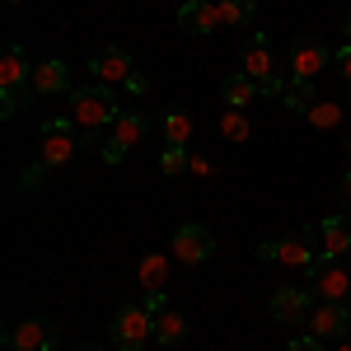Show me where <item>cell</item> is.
<instances>
[{
    "label": "cell",
    "mask_w": 351,
    "mask_h": 351,
    "mask_svg": "<svg viewBox=\"0 0 351 351\" xmlns=\"http://www.w3.org/2000/svg\"><path fill=\"white\" fill-rule=\"evenodd\" d=\"M66 117L75 122L80 132V145H104L99 136L108 132L112 122L122 117V104H117V89L112 84H84V89H71L66 94Z\"/></svg>",
    "instance_id": "1"
},
{
    "label": "cell",
    "mask_w": 351,
    "mask_h": 351,
    "mask_svg": "<svg viewBox=\"0 0 351 351\" xmlns=\"http://www.w3.org/2000/svg\"><path fill=\"white\" fill-rule=\"evenodd\" d=\"M258 258H263V263H286V267H295V271H309L324 258V248H319V225H304V230L286 234V239L258 243Z\"/></svg>",
    "instance_id": "2"
},
{
    "label": "cell",
    "mask_w": 351,
    "mask_h": 351,
    "mask_svg": "<svg viewBox=\"0 0 351 351\" xmlns=\"http://www.w3.org/2000/svg\"><path fill=\"white\" fill-rule=\"evenodd\" d=\"M150 337H155L150 304H145V300H127V304H117V314H112V347H117V351H141Z\"/></svg>",
    "instance_id": "3"
},
{
    "label": "cell",
    "mask_w": 351,
    "mask_h": 351,
    "mask_svg": "<svg viewBox=\"0 0 351 351\" xmlns=\"http://www.w3.org/2000/svg\"><path fill=\"white\" fill-rule=\"evenodd\" d=\"M75 150H80V132H75L71 117L43 122V132H38V160L47 164V169H66V164L75 160Z\"/></svg>",
    "instance_id": "4"
},
{
    "label": "cell",
    "mask_w": 351,
    "mask_h": 351,
    "mask_svg": "<svg viewBox=\"0 0 351 351\" xmlns=\"http://www.w3.org/2000/svg\"><path fill=\"white\" fill-rule=\"evenodd\" d=\"M145 141V112H136V108H122V117L108 127V136H104V164H122L127 155H132L136 145Z\"/></svg>",
    "instance_id": "5"
},
{
    "label": "cell",
    "mask_w": 351,
    "mask_h": 351,
    "mask_svg": "<svg viewBox=\"0 0 351 351\" xmlns=\"http://www.w3.org/2000/svg\"><path fill=\"white\" fill-rule=\"evenodd\" d=\"M243 75H253V80H258V89H263V94H276V99H281V89H286V80L276 75L271 43L263 38V33H253V38L243 43Z\"/></svg>",
    "instance_id": "6"
},
{
    "label": "cell",
    "mask_w": 351,
    "mask_h": 351,
    "mask_svg": "<svg viewBox=\"0 0 351 351\" xmlns=\"http://www.w3.org/2000/svg\"><path fill=\"white\" fill-rule=\"evenodd\" d=\"M61 328L52 319H24V324L5 328V351H56Z\"/></svg>",
    "instance_id": "7"
},
{
    "label": "cell",
    "mask_w": 351,
    "mask_h": 351,
    "mask_svg": "<svg viewBox=\"0 0 351 351\" xmlns=\"http://www.w3.org/2000/svg\"><path fill=\"white\" fill-rule=\"evenodd\" d=\"M173 253H178L183 267H202V263L216 253V234H211V225H202V220L178 225V230H173Z\"/></svg>",
    "instance_id": "8"
},
{
    "label": "cell",
    "mask_w": 351,
    "mask_h": 351,
    "mask_svg": "<svg viewBox=\"0 0 351 351\" xmlns=\"http://www.w3.org/2000/svg\"><path fill=\"white\" fill-rule=\"evenodd\" d=\"M347 328H351V309L342 300H324V304L309 309V332H314L319 342H342Z\"/></svg>",
    "instance_id": "9"
},
{
    "label": "cell",
    "mask_w": 351,
    "mask_h": 351,
    "mask_svg": "<svg viewBox=\"0 0 351 351\" xmlns=\"http://www.w3.org/2000/svg\"><path fill=\"white\" fill-rule=\"evenodd\" d=\"M304 276H309V291H314L319 300H347L351 295V267H342V263L319 258Z\"/></svg>",
    "instance_id": "10"
},
{
    "label": "cell",
    "mask_w": 351,
    "mask_h": 351,
    "mask_svg": "<svg viewBox=\"0 0 351 351\" xmlns=\"http://www.w3.org/2000/svg\"><path fill=\"white\" fill-rule=\"evenodd\" d=\"M132 52H127V47H104V52H94L89 56V75H94V80L99 84H112V89H122V84L132 80Z\"/></svg>",
    "instance_id": "11"
},
{
    "label": "cell",
    "mask_w": 351,
    "mask_h": 351,
    "mask_svg": "<svg viewBox=\"0 0 351 351\" xmlns=\"http://www.w3.org/2000/svg\"><path fill=\"white\" fill-rule=\"evenodd\" d=\"M309 309H314V291H309V286H281V291L271 295V319L286 324V328L309 324Z\"/></svg>",
    "instance_id": "12"
},
{
    "label": "cell",
    "mask_w": 351,
    "mask_h": 351,
    "mask_svg": "<svg viewBox=\"0 0 351 351\" xmlns=\"http://www.w3.org/2000/svg\"><path fill=\"white\" fill-rule=\"evenodd\" d=\"M328 61H332V52H328L324 43L295 38V43H291V80H319L328 71Z\"/></svg>",
    "instance_id": "13"
},
{
    "label": "cell",
    "mask_w": 351,
    "mask_h": 351,
    "mask_svg": "<svg viewBox=\"0 0 351 351\" xmlns=\"http://www.w3.org/2000/svg\"><path fill=\"white\" fill-rule=\"evenodd\" d=\"M145 304H150V319H155V342H160V347H183V337H188V319H183L178 309L164 304V291L145 295Z\"/></svg>",
    "instance_id": "14"
},
{
    "label": "cell",
    "mask_w": 351,
    "mask_h": 351,
    "mask_svg": "<svg viewBox=\"0 0 351 351\" xmlns=\"http://www.w3.org/2000/svg\"><path fill=\"white\" fill-rule=\"evenodd\" d=\"M319 248L328 263L351 258V216H324L319 220Z\"/></svg>",
    "instance_id": "15"
},
{
    "label": "cell",
    "mask_w": 351,
    "mask_h": 351,
    "mask_svg": "<svg viewBox=\"0 0 351 351\" xmlns=\"http://www.w3.org/2000/svg\"><path fill=\"white\" fill-rule=\"evenodd\" d=\"M56 94H71V66L47 56L33 66V99H56Z\"/></svg>",
    "instance_id": "16"
},
{
    "label": "cell",
    "mask_w": 351,
    "mask_h": 351,
    "mask_svg": "<svg viewBox=\"0 0 351 351\" xmlns=\"http://www.w3.org/2000/svg\"><path fill=\"white\" fill-rule=\"evenodd\" d=\"M178 28H188V33H216L220 28V14H216V0H183L178 5Z\"/></svg>",
    "instance_id": "17"
},
{
    "label": "cell",
    "mask_w": 351,
    "mask_h": 351,
    "mask_svg": "<svg viewBox=\"0 0 351 351\" xmlns=\"http://www.w3.org/2000/svg\"><path fill=\"white\" fill-rule=\"evenodd\" d=\"M136 281H141V295H155L169 286V258L164 253H145L141 267H136Z\"/></svg>",
    "instance_id": "18"
},
{
    "label": "cell",
    "mask_w": 351,
    "mask_h": 351,
    "mask_svg": "<svg viewBox=\"0 0 351 351\" xmlns=\"http://www.w3.org/2000/svg\"><path fill=\"white\" fill-rule=\"evenodd\" d=\"M258 94H263L258 80H253V75H243V71H239V75H225V84H220V99H225L230 108H248Z\"/></svg>",
    "instance_id": "19"
},
{
    "label": "cell",
    "mask_w": 351,
    "mask_h": 351,
    "mask_svg": "<svg viewBox=\"0 0 351 351\" xmlns=\"http://www.w3.org/2000/svg\"><path fill=\"white\" fill-rule=\"evenodd\" d=\"M216 14H220V28H243L253 24L258 0H216Z\"/></svg>",
    "instance_id": "20"
},
{
    "label": "cell",
    "mask_w": 351,
    "mask_h": 351,
    "mask_svg": "<svg viewBox=\"0 0 351 351\" xmlns=\"http://www.w3.org/2000/svg\"><path fill=\"white\" fill-rule=\"evenodd\" d=\"M281 104H286V112H304L319 104V94H314V80H291L286 89H281Z\"/></svg>",
    "instance_id": "21"
},
{
    "label": "cell",
    "mask_w": 351,
    "mask_h": 351,
    "mask_svg": "<svg viewBox=\"0 0 351 351\" xmlns=\"http://www.w3.org/2000/svg\"><path fill=\"white\" fill-rule=\"evenodd\" d=\"M220 136L225 141H253V122L243 108H225L220 112Z\"/></svg>",
    "instance_id": "22"
},
{
    "label": "cell",
    "mask_w": 351,
    "mask_h": 351,
    "mask_svg": "<svg viewBox=\"0 0 351 351\" xmlns=\"http://www.w3.org/2000/svg\"><path fill=\"white\" fill-rule=\"evenodd\" d=\"M342 112H347V104H332V99H319L314 108L304 112L309 117V127H319V132H332L337 122H342Z\"/></svg>",
    "instance_id": "23"
},
{
    "label": "cell",
    "mask_w": 351,
    "mask_h": 351,
    "mask_svg": "<svg viewBox=\"0 0 351 351\" xmlns=\"http://www.w3.org/2000/svg\"><path fill=\"white\" fill-rule=\"evenodd\" d=\"M164 141H169V145H188L192 141V117L188 112H164Z\"/></svg>",
    "instance_id": "24"
},
{
    "label": "cell",
    "mask_w": 351,
    "mask_h": 351,
    "mask_svg": "<svg viewBox=\"0 0 351 351\" xmlns=\"http://www.w3.org/2000/svg\"><path fill=\"white\" fill-rule=\"evenodd\" d=\"M188 164H192L188 145H164V155H160V173H164V178H183Z\"/></svg>",
    "instance_id": "25"
},
{
    "label": "cell",
    "mask_w": 351,
    "mask_h": 351,
    "mask_svg": "<svg viewBox=\"0 0 351 351\" xmlns=\"http://www.w3.org/2000/svg\"><path fill=\"white\" fill-rule=\"evenodd\" d=\"M43 183H47V164L33 160V164H24V169H19V183H14V188H19V192H38Z\"/></svg>",
    "instance_id": "26"
},
{
    "label": "cell",
    "mask_w": 351,
    "mask_h": 351,
    "mask_svg": "<svg viewBox=\"0 0 351 351\" xmlns=\"http://www.w3.org/2000/svg\"><path fill=\"white\" fill-rule=\"evenodd\" d=\"M332 66H337V75H342V80L351 84V43H347V47H337V52H332Z\"/></svg>",
    "instance_id": "27"
},
{
    "label": "cell",
    "mask_w": 351,
    "mask_h": 351,
    "mask_svg": "<svg viewBox=\"0 0 351 351\" xmlns=\"http://www.w3.org/2000/svg\"><path fill=\"white\" fill-rule=\"evenodd\" d=\"M286 351H324V342L314 337V332H304V337H291V347Z\"/></svg>",
    "instance_id": "28"
},
{
    "label": "cell",
    "mask_w": 351,
    "mask_h": 351,
    "mask_svg": "<svg viewBox=\"0 0 351 351\" xmlns=\"http://www.w3.org/2000/svg\"><path fill=\"white\" fill-rule=\"evenodd\" d=\"M122 89H127V94H136V99H141V94H145V89H150V80H145V75H141V71H132V80L122 84Z\"/></svg>",
    "instance_id": "29"
},
{
    "label": "cell",
    "mask_w": 351,
    "mask_h": 351,
    "mask_svg": "<svg viewBox=\"0 0 351 351\" xmlns=\"http://www.w3.org/2000/svg\"><path fill=\"white\" fill-rule=\"evenodd\" d=\"M337 197H342V206H347V211H351V169H347V173H342V183H337Z\"/></svg>",
    "instance_id": "30"
},
{
    "label": "cell",
    "mask_w": 351,
    "mask_h": 351,
    "mask_svg": "<svg viewBox=\"0 0 351 351\" xmlns=\"http://www.w3.org/2000/svg\"><path fill=\"white\" fill-rule=\"evenodd\" d=\"M188 173H197V178H206V173H211V160H202V155H192Z\"/></svg>",
    "instance_id": "31"
},
{
    "label": "cell",
    "mask_w": 351,
    "mask_h": 351,
    "mask_svg": "<svg viewBox=\"0 0 351 351\" xmlns=\"http://www.w3.org/2000/svg\"><path fill=\"white\" fill-rule=\"evenodd\" d=\"M342 33H347V38H351V10H347V19H342Z\"/></svg>",
    "instance_id": "32"
},
{
    "label": "cell",
    "mask_w": 351,
    "mask_h": 351,
    "mask_svg": "<svg viewBox=\"0 0 351 351\" xmlns=\"http://www.w3.org/2000/svg\"><path fill=\"white\" fill-rule=\"evenodd\" d=\"M337 351H351V337H342V347H337Z\"/></svg>",
    "instance_id": "33"
},
{
    "label": "cell",
    "mask_w": 351,
    "mask_h": 351,
    "mask_svg": "<svg viewBox=\"0 0 351 351\" xmlns=\"http://www.w3.org/2000/svg\"><path fill=\"white\" fill-rule=\"evenodd\" d=\"M5 5H28V0H5Z\"/></svg>",
    "instance_id": "34"
},
{
    "label": "cell",
    "mask_w": 351,
    "mask_h": 351,
    "mask_svg": "<svg viewBox=\"0 0 351 351\" xmlns=\"http://www.w3.org/2000/svg\"><path fill=\"white\" fill-rule=\"evenodd\" d=\"M347 160H351V136H347Z\"/></svg>",
    "instance_id": "35"
},
{
    "label": "cell",
    "mask_w": 351,
    "mask_h": 351,
    "mask_svg": "<svg viewBox=\"0 0 351 351\" xmlns=\"http://www.w3.org/2000/svg\"><path fill=\"white\" fill-rule=\"evenodd\" d=\"M80 351H104V347H80Z\"/></svg>",
    "instance_id": "36"
},
{
    "label": "cell",
    "mask_w": 351,
    "mask_h": 351,
    "mask_svg": "<svg viewBox=\"0 0 351 351\" xmlns=\"http://www.w3.org/2000/svg\"><path fill=\"white\" fill-rule=\"evenodd\" d=\"M347 108H351V94H347Z\"/></svg>",
    "instance_id": "37"
},
{
    "label": "cell",
    "mask_w": 351,
    "mask_h": 351,
    "mask_svg": "<svg viewBox=\"0 0 351 351\" xmlns=\"http://www.w3.org/2000/svg\"><path fill=\"white\" fill-rule=\"evenodd\" d=\"M347 267H351V258H347Z\"/></svg>",
    "instance_id": "38"
}]
</instances>
